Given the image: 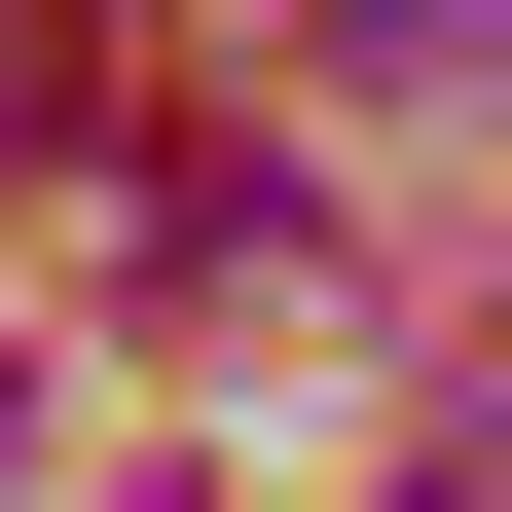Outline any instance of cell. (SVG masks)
<instances>
[{
    "mask_svg": "<svg viewBox=\"0 0 512 512\" xmlns=\"http://www.w3.org/2000/svg\"><path fill=\"white\" fill-rule=\"evenodd\" d=\"M110 293H220V330H256V293H330V183H293V147H220V110H183V147L110 183Z\"/></svg>",
    "mask_w": 512,
    "mask_h": 512,
    "instance_id": "obj_1",
    "label": "cell"
},
{
    "mask_svg": "<svg viewBox=\"0 0 512 512\" xmlns=\"http://www.w3.org/2000/svg\"><path fill=\"white\" fill-rule=\"evenodd\" d=\"M366 512H512V403H403V476H366Z\"/></svg>",
    "mask_w": 512,
    "mask_h": 512,
    "instance_id": "obj_2",
    "label": "cell"
},
{
    "mask_svg": "<svg viewBox=\"0 0 512 512\" xmlns=\"http://www.w3.org/2000/svg\"><path fill=\"white\" fill-rule=\"evenodd\" d=\"M37 37H110V0H37Z\"/></svg>",
    "mask_w": 512,
    "mask_h": 512,
    "instance_id": "obj_3",
    "label": "cell"
}]
</instances>
